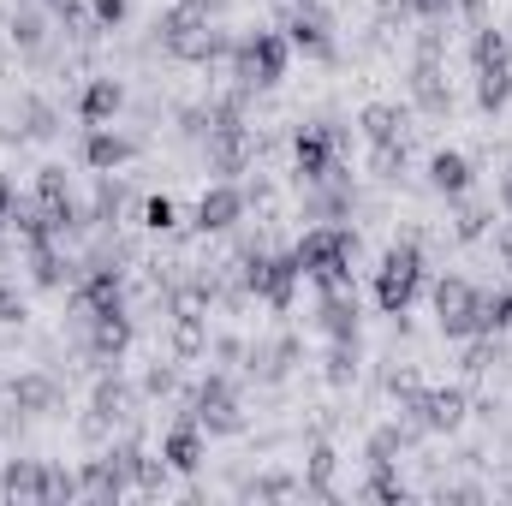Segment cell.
<instances>
[{
	"instance_id": "cell-2",
	"label": "cell",
	"mask_w": 512,
	"mask_h": 506,
	"mask_svg": "<svg viewBox=\"0 0 512 506\" xmlns=\"http://www.w3.org/2000/svg\"><path fill=\"white\" fill-rule=\"evenodd\" d=\"M280 72H286V42H280L274 30L239 42V78H245V84H274Z\"/></svg>"
},
{
	"instance_id": "cell-22",
	"label": "cell",
	"mask_w": 512,
	"mask_h": 506,
	"mask_svg": "<svg viewBox=\"0 0 512 506\" xmlns=\"http://www.w3.org/2000/svg\"><path fill=\"white\" fill-rule=\"evenodd\" d=\"M90 6H96L102 24H120V18H126V0H90Z\"/></svg>"
},
{
	"instance_id": "cell-25",
	"label": "cell",
	"mask_w": 512,
	"mask_h": 506,
	"mask_svg": "<svg viewBox=\"0 0 512 506\" xmlns=\"http://www.w3.org/2000/svg\"><path fill=\"white\" fill-rule=\"evenodd\" d=\"M411 6H417V12H429V18H435V12H447V6H453V0H411Z\"/></svg>"
},
{
	"instance_id": "cell-23",
	"label": "cell",
	"mask_w": 512,
	"mask_h": 506,
	"mask_svg": "<svg viewBox=\"0 0 512 506\" xmlns=\"http://www.w3.org/2000/svg\"><path fill=\"white\" fill-rule=\"evenodd\" d=\"M18 310H24V304H18V292H12V286H0V322H12Z\"/></svg>"
},
{
	"instance_id": "cell-1",
	"label": "cell",
	"mask_w": 512,
	"mask_h": 506,
	"mask_svg": "<svg viewBox=\"0 0 512 506\" xmlns=\"http://www.w3.org/2000/svg\"><path fill=\"white\" fill-rule=\"evenodd\" d=\"M435 298H441V322H447V334H477V328H489V304H483L465 280H441Z\"/></svg>"
},
{
	"instance_id": "cell-16",
	"label": "cell",
	"mask_w": 512,
	"mask_h": 506,
	"mask_svg": "<svg viewBox=\"0 0 512 506\" xmlns=\"http://www.w3.org/2000/svg\"><path fill=\"white\" fill-rule=\"evenodd\" d=\"M435 185H441V191H465V185H471L465 155H435Z\"/></svg>"
},
{
	"instance_id": "cell-24",
	"label": "cell",
	"mask_w": 512,
	"mask_h": 506,
	"mask_svg": "<svg viewBox=\"0 0 512 506\" xmlns=\"http://www.w3.org/2000/svg\"><path fill=\"white\" fill-rule=\"evenodd\" d=\"M48 6H54L60 18H78V12H84V0H48Z\"/></svg>"
},
{
	"instance_id": "cell-20",
	"label": "cell",
	"mask_w": 512,
	"mask_h": 506,
	"mask_svg": "<svg viewBox=\"0 0 512 506\" xmlns=\"http://www.w3.org/2000/svg\"><path fill=\"white\" fill-rule=\"evenodd\" d=\"M120 405H126V387H120V381H102V387H96V411H102V417H120Z\"/></svg>"
},
{
	"instance_id": "cell-15",
	"label": "cell",
	"mask_w": 512,
	"mask_h": 506,
	"mask_svg": "<svg viewBox=\"0 0 512 506\" xmlns=\"http://www.w3.org/2000/svg\"><path fill=\"white\" fill-rule=\"evenodd\" d=\"M322 328L346 346V340H358V316H352V304L346 298H328V310H322Z\"/></svg>"
},
{
	"instance_id": "cell-12",
	"label": "cell",
	"mask_w": 512,
	"mask_h": 506,
	"mask_svg": "<svg viewBox=\"0 0 512 506\" xmlns=\"http://www.w3.org/2000/svg\"><path fill=\"white\" fill-rule=\"evenodd\" d=\"M12 399H18V411H48V405L60 399V387L48 376H18L12 381Z\"/></svg>"
},
{
	"instance_id": "cell-8",
	"label": "cell",
	"mask_w": 512,
	"mask_h": 506,
	"mask_svg": "<svg viewBox=\"0 0 512 506\" xmlns=\"http://www.w3.org/2000/svg\"><path fill=\"white\" fill-rule=\"evenodd\" d=\"M292 280H298V262H256V274H251V286H262L274 304L292 298Z\"/></svg>"
},
{
	"instance_id": "cell-3",
	"label": "cell",
	"mask_w": 512,
	"mask_h": 506,
	"mask_svg": "<svg viewBox=\"0 0 512 506\" xmlns=\"http://www.w3.org/2000/svg\"><path fill=\"white\" fill-rule=\"evenodd\" d=\"M417 292V251H393L382 262V280H376V298L382 310H405V298Z\"/></svg>"
},
{
	"instance_id": "cell-7",
	"label": "cell",
	"mask_w": 512,
	"mask_h": 506,
	"mask_svg": "<svg viewBox=\"0 0 512 506\" xmlns=\"http://www.w3.org/2000/svg\"><path fill=\"white\" fill-rule=\"evenodd\" d=\"M203 227H233L239 215H245V197L233 191V185H215V191H203Z\"/></svg>"
},
{
	"instance_id": "cell-6",
	"label": "cell",
	"mask_w": 512,
	"mask_h": 506,
	"mask_svg": "<svg viewBox=\"0 0 512 506\" xmlns=\"http://www.w3.org/2000/svg\"><path fill=\"white\" fill-rule=\"evenodd\" d=\"M197 423L203 429H239V399L227 393V381H209L197 393Z\"/></svg>"
},
{
	"instance_id": "cell-26",
	"label": "cell",
	"mask_w": 512,
	"mask_h": 506,
	"mask_svg": "<svg viewBox=\"0 0 512 506\" xmlns=\"http://www.w3.org/2000/svg\"><path fill=\"white\" fill-rule=\"evenodd\" d=\"M18 203H12V191H6V179H0V215H12Z\"/></svg>"
},
{
	"instance_id": "cell-11",
	"label": "cell",
	"mask_w": 512,
	"mask_h": 506,
	"mask_svg": "<svg viewBox=\"0 0 512 506\" xmlns=\"http://www.w3.org/2000/svg\"><path fill=\"white\" fill-rule=\"evenodd\" d=\"M6 489H12V495H60L66 477H48V471H36V465H12V471H6Z\"/></svg>"
},
{
	"instance_id": "cell-4",
	"label": "cell",
	"mask_w": 512,
	"mask_h": 506,
	"mask_svg": "<svg viewBox=\"0 0 512 506\" xmlns=\"http://www.w3.org/2000/svg\"><path fill=\"white\" fill-rule=\"evenodd\" d=\"M477 66H483V108L507 102V42L495 30L477 36Z\"/></svg>"
},
{
	"instance_id": "cell-19",
	"label": "cell",
	"mask_w": 512,
	"mask_h": 506,
	"mask_svg": "<svg viewBox=\"0 0 512 506\" xmlns=\"http://www.w3.org/2000/svg\"><path fill=\"white\" fill-rule=\"evenodd\" d=\"M12 42H18V48H36V42H42V18H36V12H18V18H12Z\"/></svg>"
},
{
	"instance_id": "cell-14",
	"label": "cell",
	"mask_w": 512,
	"mask_h": 506,
	"mask_svg": "<svg viewBox=\"0 0 512 506\" xmlns=\"http://www.w3.org/2000/svg\"><path fill=\"white\" fill-rule=\"evenodd\" d=\"M298 167H304V179L328 173V131H304L298 137Z\"/></svg>"
},
{
	"instance_id": "cell-17",
	"label": "cell",
	"mask_w": 512,
	"mask_h": 506,
	"mask_svg": "<svg viewBox=\"0 0 512 506\" xmlns=\"http://www.w3.org/2000/svg\"><path fill=\"white\" fill-rule=\"evenodd\" d=\"M292 42H298V48L328 54V24H322V18H298V24H292Z\"/></svg>"
},
{
	"instance_id": "cell-9",
	"label": "cell",
	"mask_w": 512,
	"mask_h": 506,
	"mask_svg": "<svg viewBox=\"0 0 512 506\" xmlns=\"http://www.w3.org/2000/svg\"><path fill=\"white\" fill-rule=\"evenodd\" d=\"M84 155H90V167L114 173V167L126 161V137H114L108 126H90V143H84Z\"/></svg>"
},
{
	"instance_id": "cell-5",
	"label": "cell",
	"mask_w": 512,
	"mask_h": 506,
	"mask_svg": "<svg viewBox=\"0 0 512 506\" xmlns=\"http://www.w3.org/2000/svg\"><path fill=\"white\" fill-rule=\"evenodd\" d=\"M298 268H310L322 280H340V268H346V233H310L304 251H298Z\"/></svg>"
},
{
	"instance_id": "cell-13",
	"label": "cell",
	"mask_w": 512,
	"mask_h": 506,
	"mask_svg": "<svg viewBox=\"0 0 512 506\" xmlns=\"http://www.w3.org/2000/svg\"><path fill=\"white\" fill-rule=\"evenodd\" d=\"M114 108H120V84H114V78H96V84L84 90V120H90V126H102Z\"/></svg>"
},
{
	"instance_id": "cell-21",
	"label": "cell",
	"mask_w": 512,
	"mask_h": 506,
	"mask_svg": "<svg viewBox=\"0 0 512 506\" xmlns=\"http://www.w3.org/2000/svg\"><path fill=\"white\" fill-rule=\"evenodd\" d=\"M143 215H149V227H173V203H167V197H149Z\"/></svg>"
},
{
	"instance_id": "cell-10",
	"label": "cell",
	"mask_w": 512,
	"mask_h": 506,
	"mask_svg": "<svg viewBox=\"0 0 512 506\" xmlns=\"http://www.w3.org/2000/svg\"><path fill=\"white\" fill-rule=\"evenodd\" d=\"M203 423H179L173 435H167V465H179V471H191L197 459H203V435H197Z\"/></svg>"
},
{
	"instance_id": "cell-27",
	"label": "cell",
	"mask_w": 512,
	"mask_h": 506,
	"mask_svg": "<svg viewBox=\"0 0 512 506\" xmlns=\"http://www.w3.org/2000/svg\"><path fill=\"white\" fill-rule=\"evenodd\" d=\"M507 203H512V179H507Z\"/></svg>"
},
{
	"instance_id": "cell-18",
	"label": "cell",
	"mask_w": 512,
	"mask_h": 506,
	"mask_svg": "<svg viewBox=\"0 0 512 506\" xmlns=\"http://www.w3.org/2000/svg\"><path fill=\"white\" fill-rule=\"evenodd\" d=\"M24 120H30V137H48V131H54V108H48V102H36V96H30V102H24Z\"/></svg>"
}]
</instances>
